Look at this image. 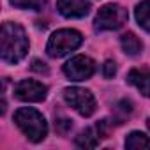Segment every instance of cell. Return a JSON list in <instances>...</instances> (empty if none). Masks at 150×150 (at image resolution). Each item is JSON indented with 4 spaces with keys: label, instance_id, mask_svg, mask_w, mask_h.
<instances>
[{
    "label": "cell",
    "instance_id": "cell-9",
    "mask_svg": "<svg viewBox=\"0 0 150 150\" xmlns=\"http://www.w3.org/2000/svg\"><path fill=\"white\" fill-rule=\"evenodd\" d=\"M127 81L134 85L145 97H150V71L146 69H132L127 76Z\"/></svg>",
    "mask_w": 150,
    "mask_h": 150
},
{
    "label": "cell",
    "instance_id": "cell-12",
    "mask_svg": "<svg viewBox=\"0 0 150 150\" xmlns=\"http://www.w3.org/2000/svg\"><path fill=\"white\" fill-rule=\"evenodd\" d=\"M125 146L132 148V150H139V148H150V138L139 131H132L127 138H125Z\"/></svg>",
    "mask_w": 150,
    "mask_h": 150
},
{
    "label": "cell",
    "instance_id": "cell-20",
    "mask_svg": "<svg viewBox=\"0 0 150 150\" xmlns=\"http://www.w3.org/2000/svg\"><path fill=\"white\" fill-rule=\"evenodd\" d=\"M146 125H148V129H150V118H148V120H146Z\"/></svg>",
    "mask_w": 150,
    "mask_h": 150
},
{
    "label": "cell",
    "instance_id": "cell-14",
    "mask_svg": "<svg viewBox=\"0 0 150 150\" xmlns=\"http://www.w3.org/2000/svg\"><path fill=\"white\" fill-rule=\"evenodd\" d=\"M11 4H13L14 7H20V9L39 11V9H42V6L46 4V0H11Z\"/></svg>",
    "mask_w": 150,
    "mask_h": 150
},
{
    "label": "cell",
    "instance_id": "cell-15",
    "mask_svg": "<svg viewBox=\"0 0 150 150\" xmlns=\"http://www.w3.org/2000/svg\"><path fill=\"white\" fill-rule=\"evenodd\" d=\"M131 111H132V104H131V101H125V99L120 101V103L115 106V115H117L118 124H120V120H124L125 117H129Z\"/></svg>",
    "mask_w": 150,
    "mask_h": 150
},
{
    "label": "cell",
    "instance_id": "cell-5",
    "mask_svg": "<svg viewBox=\"0 0 150 150\" xmlns=\"http://www.w3.org/2000/svg\"><path fill=\"white\" fill-rule=\"evenodd\" d=\"M64 99L71 108H74L80 115L90 117L96 111V97L90 90L80 88V87H69L64 90Z\"/></svg>",
    "mask_w": 150,
    "mask_h": 150
},
{
    "label": "cell",
    "instance_id": "cell-18",
    "mask_svg": "<svg viewBox=\"0 0 150 150\" xmlns=\"http://www.w3.org/2000/svg\"><path fill=\"white\" fill-rule=\"evenodd\" d=\"M55 127H57V131H58V132H67V131L72 127V124H71V120H67V118H62V120H57Z\"/></svg>",
    "mask_w": 150,
    "mask_h": 150
},
{
    "label": "cell",
    "instance_id": "cell-6",
    "mask_svg": "<svg viewBox=\"0 0 150 150\" xmlns=\"http://www.w3.org/2000/svg\"><path fill=\"white\" fill-rule=\"evenodd\" d=\"M64 72L72 81H83V80H88L96 72V62L90 57L76 55L64 65Z\"/></svg>",
    "mask_w": 150,
    "mask_h": 150
},
{
    "label": "cell",
    "instance_id": "cell-2",
    "mask_svg": "<svg viewBox=\"0 0 150 150\" xmlns=\"http://www.w3.org/2000/svg\"><path fill=\"white\" fill-rule=\"evenodd\" d=\"M14 122L23 131V134L34 143L42 141L48 134V124L44 117L34 108H20L14 113Z\"/></svg>",
    "mask_w": 150,
    "mask_h": 150
},
{
    "label": "cell",
    "instance_id": "cell-11",
    "mask_svg": "<svg viewBox=\"0 0 150 150\" xmlns=\"http://www.w3.org/2000/svg\"><path fill=\"white\" fill-rule=\"evenodd\" d=\"M99 139L101 138H99L96 127L94 129H85V131L80 132V136H76V145L81 146V148H96L99 145Z\"/></svg>",
    "mask_w": 150,
    "mask_h": 150
},
{
    "label": "cell",
    "instance_id": "cell-1",
    "mask_svg": "<svg viewBox=\"0 0 150 150\" xmlns=\"http://www.w3.org/2000/svg\"><path fill=\"white\" fill-rule=\"evenodd\" d=\"M28 51V39L21 25L18 23H4L0 32V53L2 58L9 64H18L25 58Z\"/></svg>",
    "mask_w": 150,
    "mask_h": 150
},
{
    "label": "cell",
    "instance_id": "cell-10",
    "mask_svg": "<svg viewBox=\"0 0 150 150\" xmlns=\"http://www.w3.org/2000/svg\"><path fill=\"white\" fill-rule=\"evenodd\" d=\"M120 44H122V50H124L127 55H131V57H136V55L143 50L141 41H139V39H138L132 32L124 34V35L120 37Z\"/></svg>",
    "mask_w": 150,
    "mask_h": 150
},
{
    "label": "cell",
    "instance_id": "cell-16",
    "mask_svg": "<svg viewBox=\"0 0 150 150\" xmlns=\"http://www.w3.org/2000/svg\"><path fill=\"white\" fill-rule=\"evenodd\" d=\"M103 74H104V78H113L115 74H117V65L113 60H106L104 65H103Z\"/></svg>",
    "mask_w": 150,
    "mask_h": 150
},
{
    "label": "cell",
    "instance_id": "cell-13",
    "mask_svg": "<svg viewBox=\"0 0 150 150\" xmlns=\"http://www.w3.org/2000/svg\"><path fill=\"white\" fill-rule=\"evenodd\" d=\"M136 20L141 28L150 32V0H143L136 7Z\"/></svg>",
    "mask_w": 150,
    "mask_h": 150
},
{
    "label": "cell",
    "instance_id": "cell-4",
    "mask_svg": "<svg viewBox=\"0 0 150 150\" xmlns=\"http://www.w3.org/2000/svg\"><path fill=\"white\" fill-rule=\"evenodd\" d=\"M127 21V11L118 4H106L103 6L94 20V28L103 30H117Z\"/></svg>",
    "mask_w": 150,
    "mask_h": 150
},
{
    "label": "cell",
    "instance_id": "cell-8",
    "mask_svg": "<svg viewBox=\"0 0 150 150\" xmlns=\"http://www.w3.org/2000/svg\"><path fill=\"white\" fill-rule=\"evenodd\" d=\"M57 9L65 18H83L90 11L88 0H57Z\"/></svg>",
    "mask_w": 150,
    "mask_h": 150
},
{
    "label": "cell",
    "instance_id": "cell-3",
    "mask_svg": "<svg viewBox=\"0 0 150 150\" xmlns=\"http://www.w3.org/2000/svg\"><path fill=\"white\" fill-rule=\"evenodd\" d=\"M83 42V37L78 30H71V28H64V30H57L46 46V51L50 57L53 58H60L71 51H74L80 44Z\"/></svg>",
    "mask_w": 150,
    "mask_h": 150
},
{
    "label": "cell",
    "instance_id": "cell-17",
    "mask_svg": "<svg viewBox=\"0 0 150 150\" xmlns=\"http://www.w3.org/2000/svg\"><path fill=\"white\" fill-rule=\"evenodd\" d=\"M96 131H97L99 138H108V134H110V122H108V120H101V122H97Z\"/></svg>",
    "mask_w": 150,
    "mask_h": 150
},
{
    "label": "cell",
    "instance_id": "cell-7",
    "mask_svg": "<svg viewBox=\"0 0 150 150\" xmlns=\"http://www.w3.org/2000/svg\"><path fill=\"white\" fill-rule=\"evenodd\" d=\"M48 94V87L35 81V80H21L16 87H14V96L20 101L25 103H39L44 101Z\"/></svg>",
    "mask_w": 150,
    "mask_h": 150
},
{
    "label": "cell",
    "instance_id": "cell-19",
    "mask_svg": "<svg viewBox=\"0 0 150 150\" xmlns=\"http://www.w3.org/2000/svg\"><path fill=\"white\" fill-rule=\"evenodd\" d=\"M32 71H35V72H48V65L44 64V62H41V60H34L32 62Z\"/></svg>",
    "mask_w": 150,
    "mask_h": 150
}]
</instances>
